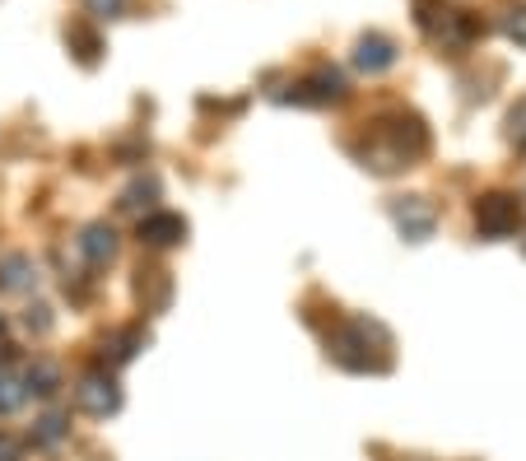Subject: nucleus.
<instances>
[{
    "instance_id": "obj_1",
    "label": "nucleus",
    "mask_w": 526,
    "mask_h": 461,
    "mask_svg": "<svg viewBox=\"0 0 526 461\" xmlns=\"http://www.w3.org/2000/svg\"><path fill=\"white\" fill-rule=\"evenodd\" d=\"M326 350L340 368L350 373H387L392 368V340L378 322L368 317H354V322H340L331 336H326Z\"/></svg>"
},
{
    "instance_id": "obj_2",
    "label": "nucleus",
    "mask_w": 526,
    "mask_h": 461,
    "mask_svg": "<svg viewBox=\"0 0 526 461\" xmlns=\"http://www.w3.org/2000/svg\"><path fill=\"white\" fill-rule=\"evenodd\" d=\"M424 150H429V131H424V122H419L415 112H392V122L373 131V145L359 150V159H364V168L392 173V168H401V163L419 159Z\"/></svg>"
},
{
    "instance_id": "obj_3",
    "label": "nucleus",
    "mask_w": 526,
    "mask_h": 461,
    "mask_svg": "<svg viewBox=\"0 0 526 461\" xmlns=\"http://www.w3.org/2000/svg\"><path fill=\"white\" fill-rule=\"evenodd\" d=\"M517 219H522V205H517V196H508V191H489V196L475 201V229L485 233V238H508V233H517Z\"/></svg>"
},
{
    "instance_id": "obj_4",
    "label": "nucleus",
    "mask_w": 526,
    "mask_h": 461,
    "mask_svg": "<svg viewBox=\"0 0 526 461\" xmlns=\"http://www.w3.org/2000/svg\"><path fill=\"white\" fill-rule=\"evenodd\" d=\"M75 401H80L84 415H117L122 410V387L108 378V373H89V378H80V387H75Z\"/></svg>"
},
{
    "instance_id": "obj_5",
    "label": "nucleus",
    "mask_w": 526,
    "mask_h": 461,
    "mask_svg": "<svg viewBox=\"0 0 526 461\" xmlns=\"http://www.w3.org/2000/svg\"><path fill=\"white\" fill-rule=\"evenodd\" d=\"M345 98V75L336 66L312 70L308 80L294 84V103H340Z\"/></svg>"
},
{
    "instance_id": "obj_6",
    "label": "nucleus",
    "mask_w": 526,
    "mask_h": 461,
    "mask_svg": "<svg viewBox=\"0 0 526 461\" xmlns=\"http://www.w3.org/2000/svg\"><path fill=\"white\" fill-rule=\"evenodd\" d=\"M392 219H396V229H401L410 243H424V238L433 233V224H438V210H433L429 201L410 196V201H396L392 205Z\"/></svg>"
},
{
    "instance_id": "obj_7",
    "label": "nucleus",
    "mask_w": 526,
    "mask_h": 461,
    "mask_svg": "<svg viewBox=\"0 0 526 461\" xmlns=\"http://www.w3.org/2000/svg\"><path fill=\"white\" fill-rule=\"evenodd\" d=\"M187 238V219L173 215V210H154V215L140 219V243L145 247H177Z\"/></svg>"
},
{
    "instance_id": "obj_8",
    "label": "nucleus",
    "mask_w": 526,
    "mask_h": 461,
    "mask_svg": "<svg viewBox=\"0 0 526 461\" xmlns=\"http://www.w3.org/2000/svg\"><path fill=\"white\" fill-rule=\"evenodd\" d=\"M354 66L364 70V75H382V70L396 66V42L387 33H364L359 47H354Z\"/></svg>"
},
{
    "instance_id": "obj_9",
    "label": "nucleus",
    "mask_w": 526,
    "mask_h": 461,
    "mask_svg": "<svg viewBox=\"0 0 526 461\" xmlns=\"http://www.w3.org/2000/svg\"><path fill=\"white\" fill-rule=\"evenodd\" d=\"M33 285H38V266H33V257H24V252L0 257V289H5V294H28Z\"/></svg>"
},
{
    "instance_id": "obj_10",
    "label": "nucleus",
    "mask_w": 526,
    "mask_h": 461,
    "mask_svg": "<svg viewBox=\"0 0 526 461\" xmlns=\"http://www.w3.org/2000/svg\"><path fill=\"white\" fill-rule=\"evenodd\" d=\"M80 252L89 266H108V261L117 257V229H112V224H89V229L80 233Z\"/></svg>"
},
{
    "instance_id": "obj_11",
    "label": "nucleus",
    "mask_w": 526,
    "mask_h": 461,
    "mask_svg": "<svg viewBox=\"0 0 526 461\" xmlns=\"http://www.w3.org/2000/svg\"><path fill=\"white\" fill-rule=\"evenodd\" d=\"M140 299H145L149 312H163L168 308V294H173V285H168V271H140Z\"/></svg>"
},
{
    "instance_id": "obj_12",
    "label": "nucleus",
    "mask_w": 526,
    "mask_h": 461,
    "mask_svg": "<svg viewBox=\"0 0 526 461\" xmlns=\"http://www.w3.org/2000/svg\"><path fill=\"white\" fill-rule=\"evenodd\" d=\"M56 387H61V368L47 364V359L28 364V373H24V392L28 396H56Z\"/></svg>"
},
{
    "instance_id": "obj_13",
    "label": "nucleus",
    "mask_w": 526,
    "mask_h": 461,
    "mask_svg": "<svg viewBox=\"0 0 526 461\" xmlns=\"http://www.w3.org/2000/svg\"><path fill=\"white\" fill-rule=\"evenodd\" d=\"M70 438V415H61V410H47L38 424H33V443L38 448H56V443H66Z\"/></svg>"
},
{
    "instance_id": "obj_14",
    "label": "nucleus",
    "mask_w": 526,
    "mask_h": 461,
    "mask_svg": "<svg viewBox=\"0 0 526 461\" xmlns=\"http://www.w3.org/2000/svg\"><path fill=\"white\" fill-rule=\"evenodd\" d=\"M145 340L149 336L140 331V326H131V331H117V336L108 340V359H112V364H131L135 354L145 350Z\"/></svg>"
},
{
    "instance_id": "obj_15",
    "label": "nucleus",
    "mask_w": 526,
    "mask_h": 461,
    "mask_svg": "<svg viewBox=\"0 0 526 461\" xmlns=\"http://www.w3.org/2000/svg\"><path fill=\"white\" fill-rule=\"evenodd\" d=\"M66 42H70V52L80 56L84 66H94V61H98V52H103V42H98V33H94V28H84V24H70V28H66Z\"/></svg>"
},
{
    "instance_id": "obj_16",
    "label": "nucleus",
    "mask_w": 526,
    "mask_h": 461,
    "mask_svg": "<svg viewBox=\"0 0 526 461\" xmlns=\"http://www.w3.org/2000/svg\"><path fill=\"white\" fill-rule=\"evenodd\" d=\"M24 378H10V373H0V415H14V410L24 406Z\"/></svg>"
},
{
    "instance_id": "obj_17",
    "label": "nucleus",
    "mask_w": 526,
    "mask_h": 461,
    "mask_svg": "<svg viewBox=\"0 0 526 461\" xmlns=\"http://www.w3.org/2000/svg\"><path fill=\"white\" fill-rule=\"evenodd\" d=\"M159 201V182H154V177H140V182H135L131 191H126V210H140V205H154Z\"/></svg>"
},
{
    "instance_id": "obj_18",
    "label": "nucleus",
    "mask_w": 526,
    "mask_h": 461,
    "mask_svg": "<svg viewBox=\"0 0 526 461\" xmlns=\"http://www.w3.org/2000/svg\"><path fill=\"white\" fill-rule=\"evenodd\" d=\"M24 331H33V336H47V331H52V308H47V303H33V308H24Z\"/></svg>"
},
{
    "instance_id": "obj_19",
    "label": "nucleus",
    "mask_w": 526,
    "mask_h": 461,
    "mask_svg": "<svg viewBox=\"0 0 526 461\" xmlns=\"http://www.w3.org/2000/svg\"><path fill=\"white\" fill-rule=\"evenodd\" d=\"M508 136L517 150H526V98H517V108L508 112Z\"/></svg>"
},
{
    "instance_id": "obj_20",
    "label": "nucleus",
    "mask_w": 526,
    "mask_h": 461,
    "mask_svg": "<svg viewBox=\"0 0 526 461\" xmlns=\"http://www.w3.org/2000/svg\"><path fill=\"white\" fill-rule=\"evenodd\" d=\"M503 33L517 42H526V5H513V10H503Z\"/></svg>"
},
{
    "instance_id": "obj_21",
    "label": "nucleus",
    "mask_w": 526,
    "mask_h": 461,
    "mask_svg": "<svg viewBox=\"0 0 526 461\" xmlns=\"http://www.w3.org/2000/svg\"><path fill=\"white\" fill-rule=\"evenodd\" d=\"M89 10H94V14H122L126 0H89Z\"/></svg>"
},
{
    "instance_id": "obj_22",
    "label": "nucleus",
    "mask_w": 526,
    "mask_h": 461,
    "mask_svg": "<svg viewBox=\"0 0 526 461\" xmlns=\"http://www.w3.org/2000/svg\"><path fill=\"white\" fill-rule=\"evenodd\" d=\"M0 461H19V443L10 434H0Z\"/></svg>"
},
{
    "instance_id": "obj_23",
    "label": "nucleus",
    "mask_w": 526,
    "mask_h": 461,
    "mask_svg": "<svg viewBox=\"0 0 526 461\" xmlns=\"http://www.w3.org/2000/svg\"><path fill=\"white\" fill-rule=\"evenodd\" d=\"M522 252H526V238H522Z\"/></svg>"
},
{
    "instance_id": "obj_24",
    "label": "nucleus",
    "mask_w": 526,
    "mask_h": 461,
    "mask_svg": "<svg viewBox=\"0 0 526 461\" xmlns=\"http://www.w3.org/2000/svg\"><path fill=\"white\" fill-rule=\"evenodd\" d=\"M0 373H5V368H0Z\"/></svg>"
},
{
    "instance_id": "obj_25",
    "label": "nucleus",
    "mask_w": 526,
    "mask_h": 461,
    "mask_svg": "<svg viewBox=\"0 0 526 461\" xmlns=\"http://www.w3.org/2000/svg\"><path fill=\"white\" fill-rule=\"evenodd\" d=\"M0 326H5V322H0Z\"/></svg>"
}]
</instances>
